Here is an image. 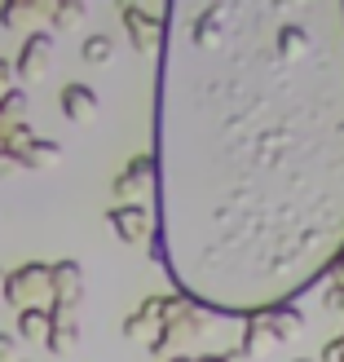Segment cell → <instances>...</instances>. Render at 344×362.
<instances>
[{
  "mask_svg": "<svg viewBox=\"0 0 344 362\" xmlns=\"http://www.w3.org/2000/svg\"><path fill=\"white\" fill-rule=\"evenodd\" d=\"M150 261L181 300L269 314L344 247V0L164 5Z\"/></svg>",
  "mask_w": 344,
  "mask_h": 362,
  "instance_id": "cell-1",
  "label": "cell"
},
{
  "mask_svg": "<svg viewBox=\"0 0 344 362\" xmlns=\"http://www.w3.org/2000/svg\"><path fill=\"white\" fill-rule=\"evenodd\" d=\"M18 314L23 310H49V265H18L13 274H5V287H0Z\"/></svg>",
  "mask_w": 344,
  "mask_h": 362,
  "instance_id": "cell-2",
  "label": "cell"
},
{
  "mask_svg": "<svg viewBox=\"0 0 344 362\" xmlns=\"http://www.w3.org/2000/svg\"><path fill=\"white\" fill-rule=\"evenodd\" d=\"M84 300V269L76 261H58L49 265V310L71 314Z\"/></svg>",
  "mask_w": 344,
  "mask_h": 362,
  "instance_id": "cell-3",
  "label": "cell"
},
{
  "mask_svg": "<svg viewBox=\"0 0 344 362\" xmlns=\"http://www.w3.org/2000/svg\"><path fill=\"white\" fill-rule=\"evenodd\" d=\"M119 18L129 27V40L137 53H150L164 31V9H141V5H119Z\"/></svg>",
  "mask_w": 344,
  "mask_h": 362,
  "instance_id": "cell-4",
  "label": "cell"
},
{
  "mask_svg": "<svg viewBox=\"0 0 344 362\" xmlns=\"http://www.w3.org/2000/svg\"><path fill=\"white\" fill-rule=\"evenodd\" d=\"M49 58H53V35L49 31H31L23 49H18V62H13V76L18 80H40L49 71Z\"/></svg>",
  "mask_w": 344,
  "mask_h": 362,
  "instance_id": "cell-5",
  "label": "cell"
},
{
  "mask_svg": "<svg viewBox=\"0 0 344 362\" xmlns=\"http://www.w3.org/2000/svg\"><path fill=\"white\" fill-rule=\"evenodd\" d=\"M106 221H111V230L119 234L124 243H141V239L155 234V221H150V212L141 204H119V208L106 212Z\"/></svg>",
  "mask_w": 344,
  "mask_h": 362,
  "instance_id": "cell-6",
  "label": "cell"
},
{
  "mask_svg": "<svg viewBox=\"0 0 344 362\" xmlns=\"http://www.w3.org/2000/svg\"><path fill=\"white\" fill-rule=\"evenodd\" d=\"M58 106H62V115L71 124H88L97 115V93L88 84H66L62 93H58Z\"/></svg>",
  "mask_w": 344,
  "mask_h": 362,
  "instance_id": "cell-7",
  "label": "cell"
},
{
  "mask_svg": "<svg viewBox=\"0 0 344 362\" xmlns=\"http://www.w3.org/2000/svg\"><path fill=\"white\" fill-rule=\"evenodd\" d=\"M80 340V322L62 314V310H49V336H45V345L53 354H71V345Z\"/></svg>",
  "mask_w": 344,
  "mask_h": 362,
  "instance_id": "cell-8",
  "label": "cell"
},
{
  "mask_svg": "<svg viewBox=\"0 0 344 362\" xmlns=\"http://www.w3.org/2000/svg\"><path fill=\"white\" fill-rule=\"evenodd\" d=\"M62 159V146L58 141H49V137H31L23 151H18V164L23 168H53Z\"/></svg>",
  "mask_w": 344,
  "mask_h": 362,
  "instance_id": "cell-9",
  "label": "cell"
},
{
  "mask_svg": "<svg viewBox=\"0 0 344 362\" xmlns=\"http://www.w3.org/2000/svg\"><path fill=\"white\" fill-rule=\"evenodd\" d=\"M146 177H150V155H137L129 168H124L119 177H115V194L119 199H129V194H137L141 186H146Z\"/></svg>",
  "mask_w": 344,
  "mask_h": 362,
  "instance_id": "cell-10",
  "label": "cell"
},
{
  "mask_svg": "<svg viewBox=\"0 0 344 362\" xmlns=\"http://www.w3.org/2000/svg\"><path fill=\"white\" fill-rule=\"evenodd\" d=\"M45 5H31V0H13V5H0V27H35L40 23Z\"/></svg>",
  "mask_w": 344,
  "mask_h": 362,
  "instance_id": "cell-11",
  "label": "cell"
},
{
  "mask_svg": "<svg viewBox=\"0 0 344 362\" xmlns=\"http://www.w3.org/2000/svg\"><path fill=\"white\" fill-rule=\"evenodd\" d=\"M18 336L23 340H45L49 336V310H23L18 314Z\"/></svg>",
  "mask_w": 344,
  "mask_h": 362,
  "instance_id": "cell-12",
  "label": "cell"
},
{
  "mask_svg": "<svg viewBox=\"0 0 344 362\" xmlns=\"http://www.w3.org/2000/svg\"><path fill=\"white\" fill-rule=\"evenodd\" d=\"M80 53H84V62L102 66V62H111V53H115V40H111V35H84Z\"/></svg>",
  "mask_w": 344,
  "mask_h": 362,
  "instance_id": "cell-13",
  "label": "cell"
},
{
  "mask_svg": "<svg viewBox=\"0 0 344 362\" xmlns=\"http://www.w3.org/2000/svg\"><path fill=\"white\" fill-rule=\"evenodd\" d=\"M23 111H27V93H23V88H9V93L0 98V119L18 124V119H23Z\"/></svg>",
  "mask_w": 344,
  "mask_h": 362,
  "instance_id": "cell-14",
  "label": "cell"
},
{
  "mask_svg": "<svg viewBox=\"0 0 344 362\" xmlns=\"http://www.w3.org/2000/svg\"><path fill=\"white\" fill-rule=\"evenodd\" d=\"M49 18H53V27H71V23L84 18V5H80V0H71V5H53Z\"/></svg>",
  "mask_w": 344,
  "mask_h": 362,
  "instance_id": "cell-15",
  "label": "cell"
},
{
  "mask_svg": "<svg viewBox=\"0 0 344 362\" xmlns=\"http://www.w3.org/2000/svg\"><path fill=\"white\" fill-rule=\"evenodd\" d=\"M18 168H23V164H18V155H9L5 146H0V177H13Z\"/></svg>",
  "mask_w": 344,
  "mask_h": 362,
  "instance_id": "cell-16",
  "label": "cell"
},
{
  "mask_svg": "<svg viewBox=\"0 0 344 362\" xmlns=\"http://www.w3.org/2000/svg\"><path fill=\"white\" fill-rule=\"evenodd\" d=\"M9 88H13V62H5V58H0V98H5Z\"/></svg>",
  "mask_w": 344,
  "mask_h": 362,
  "instance_id": "cell-17",
  "label": "cell"
},
{
  "mask_svg": "<svg viewBox=\"0 0 344 362\" xmlns=\"http://www.w3.org/2000/svg\"><path fill=\"white\" fill-rule=\"evenodd\" d=\"M9 354H13V336L0 332V362H9Z\"/></svg>",
  "mask_w": 344,
  "mask_h": 362,
  "instance_id": "cell-18",
  "label": "cell"
},
{
  "mask_svg": "<svg viewBox=\"0 0 344 362\" xmlns=\"http://www.w3.org/2000/svg\"><path fill=\"white\" fill-rule=\"evenodd\" d=\"M172 362H194V358H186V354H177V358H172Z\"/></svg>",
  "mask_w": 344,
  "mask_h": 362,
  "instance_id": "cell-19",
  "label": "cell"
},
{
  "mask_svg": "<svg viewBox=\"0 0 344 362\" xmlns=\"http://www.w3.org/2000/svg\"><path fill=\"white\" fill-rule=\"evenodd\" d=\"M5 129H9V124H5V119H0V137H5Z\"/></svg>",
  "mask_w": 344,
  "mask_h": 362,
  "instance_id": "cell-20",
  "label": "cell"
},
{
  "mask_svg": "<svg viewBox=\"0 0 344 362\" xmlns=\"http://www.w3.org/2000/svg\"><path fill=\"white\" fill-rule=\"evenodd\" d=\"M296 362H314V358H296Z\"/></svg>",
  "mask_w": 344,
  "mask_h": 362,
  "instance_id": "cell-21",
  "label": "cell"
},
{
  "mask_svg": "<svg viewBox=\"0 0 344 362\" xmlns=\"http://www.w3.org/2000/svg\"><path fill=\"white\" fill-rule=\"evenodd\" d=\"M0 287H5V274H0Z\"/></svg>",
  "mask_w": 344,
  "mask_h": 362,
  "instance_id": "cell-22",
  "label": "cell"
}]
</instances>
